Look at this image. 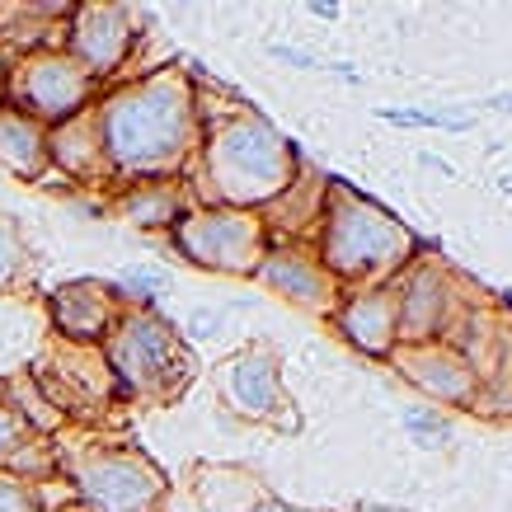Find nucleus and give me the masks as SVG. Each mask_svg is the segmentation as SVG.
I'll return each instance as SVG.
<instances>
[{
	"label": "nucleus",
	"mask_w": 512,
	"mask_h": 512,
	"mask_svg": "<svg viewBox=\"0 0 512 512\" xmlns=\"http://www.w3.org/2000/svg\"><path fill=\"white\" fill-rule=\"evenodd\" d=\"M99 146L113 174H132L141 184H160L179 170L198 141V104L184 76H146L118 90L94 113Z\"/></svg>",
	"instance_id": "obj_1"
},
{
	"label": "nucleus",
	"mask_w": 512,
	"mask_h": 512,
	"mask_svg": "<svg viewBox=\"0 0 512 512\" xmlns=\"http://www.w3.org/2000/svg\"><path fill=\"white\" fill-rule=\"evenodd\" d=\"M296 151L264 113L235 104L221 123L207 127L202 146V193L221 207L254 212L264 202L282 198L296 179Z\"/></svg>",
	"instance_id": "obj_2"
},
{
	"label": "nucleus",
	"mask_w": 512,
	"mask_h": 512,
	"mask_svg": "<svg viewBox=\"0 0 512 512\" xmlns=\"http://www.w3.org/2000/svg\"><path fill=\"white\" fill-rule=\"evenodd\" d=\"M320 264L329 268L334 282H357L362 292L395 282L409 259H414V235L409 226L390 217L386 207L367 202L362 193L343 184H329L325 221H320Z\"/></svg>",
	"instance_id": "obj_3"
},
{
	"label": "nucleus",
	"mask_w": 512,
	"mask_h": 512,
	"mask_svg": "<svg viewBox=\"0 0 512 512\" xmlns=\"http://www.w3.org/2000/svg\"><path fill=\"white\" fill-rule=\"evenodd\" d=\"M174 245L184 249L198 268L212 273H231V278H249L259 273L268 259V226L259 212H240V207H202V212H184L174 221Z\"/></svg>",
	"instance_id": "obj_4"
},
{
	"label": "nucleus",
	"mask_w": 512,
	"mask_h": 512,
	"mask_svg": "<svg viewBox=\"0 0 512 512\" xmlns=\"http://www.w3.org/2000/svg\"><path fill=\"white\" fill-rule=\"evenodd\" d=\"M109 367L132 395H156V400L179 395L193 376V362H188L184 343L174 339V329L146 311L118 320L109 339Z\"/></svg>",
	"instance_id": "obj_5"
},
{
	"label": "nucleus",
	"mask_w": 512,
	"mask_h": 512,
	"mask_svg": "<svg viewBox=\"0 0 512 512\" xmlns=\"http://www.w3.org/2000/svg\"><path fill=\"white\" fill-rule=\"evenodd\" d=\"M90 90L94 76L66 52H38L29 62H19L15 76H10V94L24 109V118L33 113V118H47V123L76 118L90 104Z\"/></svg>",
	"instance_id": "obj_6"
},
{
	"label": "nucleus",
	"mask_w": 512,
	"mask_h": 512,
	"mask_svg": "<svg viewBox=\"0 0 512 512\" xmlns=\"http://www.w3.org/2000/svg\"><path fill=\"white\" fill-rule=\"evenodd\" d=\"M90 512H151L160 498V470L137 451H90L76 470Z\"/></svg>",
	"instance_id": "obj_7"
},
{
	"label": "nucleus",
	"mask_w": 512,
	"mask_h": 512,
	"mask_svg": "<svg viewBox=\"0 0 512 512\" xmlns=\"http://www.w3.org/2000/svg\"><path fill=\"white\" fill-rule=\"evenodd\" d=\"M395 367L404 381H414L423 395H433L437 404H456V409H480V376L470 372V362L447 339L433 343H395L390 348Z\"/></svg>",
	"instance_id": "obj_8"
},
{
	"label": "nucleus",
	"mask_w": 512,
	"mask_h": 512,
	"mask_svg": "<svg viewBox=\"0 0 512 512\" xmlns=\"http://www.w3.org/2000/svg\"><path fill=\"white\" fill-rule=\"evenodd\" d=\"M217 386H221V400L231 404L240 419L282 423L287 390H282V381H278V353H273L268 343H249L245 353H235L231 362H221Z\"/></svg>",
	"instance_id": "obj_9"
},
{
	"label": "nucleus",
	"mask_w": 512,
	"mask_h": 512,
	"mask_svg": "<svg viewBox=\"0 0 512 512\" xmlns=\"http://www.w3.org/2000/svg\"><path fill=\"white\" fill-rule=\"evenodd\" d=\"M259 278H264L273 292L287 296V301L306 306V311H320V315L339 311V282L329 278V268L320 264V254H315V249H301V245L268 249Z\"/></svg>",
	"instance_id": "obj_10"
},
{
	"label": "nucleus",
	"mask_w": 512,
	"mask_h": 512,
	"mask_svg": "<svg viewBox=\"0 0 512 512\" xmlns=\"http://www.w3.org/2000/svg\"><path fill=\"white\" fill-rule=\"evenodd\" d=\"M334 325L362 353L386 357L400 343V282H381V287H367V292H353L348 301H339Z\"/></svg>",
	"instance_id": "obj_11"
},
{
	"label": "nucleus",
	"mask_w": 512,
	"mask_h": 512,
	"mask_svg": "<svg viewBox=\"0 0 512 512\" xmlns=\"http://www.w3.org/2000/svg\"><path fill=\"white\" fill-rule=\"evenodd\" d=\"M71 47H76V62L94 80L118 71L127 62V52H132V10H123V5H80Z\"/></svg>",
	"instance_id": "obj_12"
},
{
	"label": "nucleus",
	"mask_w": 512,
	"mask_h": 512,
	"mask_svg": "<svg viewBox=\"0 0 512 512\" xmlns=\"http://www.w3.org/2000/svg\"><path fill=\"white\" fill-rule=\"evenodd\" d=\"M451 282L442 268H414L400 278V343H433L447 334Z\"/></svg>",
	"instance_id": "obj_13"
},
{
	"label": "nucleus",
	"mask_w": 512,
	"mask_h": 512,
	"mask_svg": "<svg viewBox=\"0 0 512 512\" xmlns=\"http://www.w3.org/2000/svg\"><path fill=\"white\" fill-rule=\"evenodd\" d=\"M52 315L71 339H99L118 320V301H113V287H104V282H71L52 296Z\"/></svg>",
	"instance_id": "obj_14"
},
{
	"label": "nucleus",
	"mask_w": 512,
	"mask_h": 512,
	"mask_svg": "<svg viewBox=\"0 0 512 512\" xmlns=\"http://www.w3.org/2000/svg\"><path fill=\"white\" fill-rule=\"evenodd\" d=\"M198 508L202 512H254L259 503H268V489L249 470L240 466H212V470H198Z\"/></svg>",
	"instance_id": "obj_15"
},
{
	"label": "nucleus",
	"mask_w": 512,
	"mask_h": 512,
	"mask_svg": "<svg viewBox=\"0 0 512 512\" xmlns=\"http://www.w3.org/2000/svg\"><path fill=\"white\" fill-rule=\"evenodd\" d=\"M325 198H329V184L315 179V174H301L287 184L282 198H273V212L264 217L268 235L273 231H287V235H315L320 221H325Z\"/></svg>",
	"instance_id": "obj_16"
},
{
	"label": "nucleus",
	"mask_w": 512,
	"mask_h": 512,
	"mask_svg": "<svg viewBox=\"0 0 512 512\" xmlns=\"http://www.w3.org/2000/svg\"><path fill=\"white\" fill-rule=\"evenodd\" d=\"M0 160H5V165H10L15 174H24V179L43 174V165H47V137H43V127L33 123V118H24L19 109H5V113H0Z\"/></svg>",
	"instance_id": "obj_17"
},
{
	"label": "nucleus",
	"mask_w": 512,
	"mask_h": 512,
	"mask_svg": "<svg viewBox=\"0 0 512 512\" xmlns=\"http://www.w3.org/2000/svg\"><path fill=\"white\" fill-rule=\"evenodd\" d=\"M118 212L127 221H137V226H174V221L184 217V198H179L174 184H146L137 193H127L118 202Z\"/></svg>",
	"instance_id": "obj_18"
},
{
	"label": "nucleus",
	"mask_w": 512,
	"mask_h": 512,
	"mask_svg": "<svg viewBox=\"0 0 512 512\" xmlns=\"http://www.w3.org/2000/svg\"><path fill=\"white\" fill-rule=\"evenodd\" d=\"M404 428L419 437V447H447V423L437 419V414H428V409H409Z\"/></svg>",
	"instance_id": "obj_19"
},
{
	"label": "nucleus",
	"mask_w": 512,
	"mask_h": 512,
	"mask_svg": "<svg viewBox=\"0 0 512 512\" xmlns=\"http://www.w3.org/2000/svg\"><path fill=\"white\" fill-rule=\"evenodd\" d=\"M381 118L400 127H451V132L470 127V118H456V113H381Z\"/></svg>",
	"instance_id": "obj_20"
},
{
	"label": "nucleus",
	"mask_w": 512,
	"mask_h": 512,
	"mask_svg": "<svg viewBox=\"0 0 512 512\" xmlns=\"http://www.w3.org/2000/svg\"><path fill=\"white\" fill-rule=\"evenodd\" d=\"M0 512H38L29 484H24V480H10V475H0Z\"/></svg>",
	"instance_id": "obj_21"
},
{
	"label": "nucleus",
	"mask_w": 512,
	"mask_h": 512,
	"mask_svg": "<svg viewBox=\"0 0 512 512\" xmlns=\"http://www.w3.org/2000/svg\"><path fill=\"white\" fill-rule=\"evenodd\" d=\"M19 447H24V419L10 414V409H0V461L19 456Z\"/></svg>",
	"instance_id": "obj_22"
},
{
	"label": "nucleus",
	"mask_w": 512,
	"mask_h": 512,
	"mask_svg": "<svg viewBox=\"0 0 512 512\" xmlns=\"http://www.w3.org/2000/svg\"><path fill=\"white\" fill-rule=\"evenodd\" d=\"M19 273V240L10 235V226H0V287L15 282Z\"/></svg>",
	"instance_id": "obj_23"
},
{
	"label": "nucleus",
	"mask_w": 512,
	"mask_h": 512,
	"mask_svg": "<svg viewBox=\"0 0 512 512\" xmlns=\"http://www.w3.org/2000/svg\"><path fill=\"white\" fill-rule=\"evenodd\" d=\"M268 52L273 57H282V62H292V66H315L306 52H296V47H282V43H268Z\"/></svg>",
	"instance_id": "obj_24"
},
{
	"label": "nucleus",
	"mask_w": 512,
	"mask_h": 512,
	"mask_svg": "<svg viewBox=\"0 0 512 512\" xmlns=\"http://www.w3.org/2000/svg\"><path fill=\"white\" fill-rule=\"evenodd\" d=\"M254 512H301V508H287V503H278V498H268V503H259Z\"/></svg>",
	"instance_id": "obj_25"
},
{
	"label": "nucleus",
	"mask_w": 512,
	"mask_h": 512,
	"mask_svg": "<svg viewBox=\"0 0 512 512\" xmlns=\"http://www.w3.org/2000/svg\"><path fill=\"white\" fill-rule=\"evenodd\" d=\"M311 15H320V19H334V15H339V5H320V0H315V5H311Z\"/></svg>",
	"instance_id": "obj_26"
},
{
	"label": "nucleus",
	"mask_w": 512,
	"mask_h": 512,
	"mask_svg": "<svg viewBox=\"0 0 512 512\" xmlns=\"http://www.w3.org/2000/svg\"><path fill=\"white\" fill-rule=\"evenodd\" d=\"M362 512H409V508H376L372 503V508H362Z\"/></svg>",
	"instance_id": "obj_27"
},
{
	"label": "nucleus",
	"mask_w": 512,
	"mask_h": 512,
	"mask_svg": "<svg viewBox=\"0 0 512 512\" xmlns=\"http://www.w3.org/2000/svg\"><path fill=\"white\" fill-rule=\"evenodd\" d=\"M66 512H90V508H66Z\"/></svg>",
	"instance_id": "obj_28"
}]
</instances>
